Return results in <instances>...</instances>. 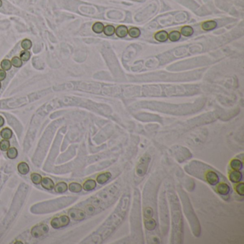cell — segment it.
Wrapping results in <instances>:
<instances>
[{
  "instance_id": "obj_1",
  "label": "cell",
  "mask_w": 244,
  "mask_h": 244,
  "mask_svg": "<svg viewBox=\"0 0 244 244\" xmlns=\"http://www.w3.org/2000/svg\"><path fill=\"white\" fill-rule=\"evenodd\" d=\"M130 198L128 194L122 195L117 208L102 226L101 232L99 234V243L107 239L123 221L129 209Z\"/></svg>"
},
{
  "instance_id": "obj_2",
  "label": "cell",
  "mask_w": 244,
  "mask_h": 244,
  "mask_svg": "<svg viewBox=\"0 0 244 244\" xmlns=\"http://www.w3.org/2000/svg\"><path fill=\"white\" fill-rule=\"evenodd\" d=\"M168 196L172 215L171 243H182L183 237V221L180 204L179 200L173 191H169Z\"/></svg>"
},
{
  "instance_id": "obj_3",
  "label": "cell",
  "mask_w": 244,
  "mask_h": 244,
  "mask_svg": "<svg viewBox=\"0 0 244 244\" xmlns=\"http://www.w3.org/2000/svg\"><path fill=\"white\" fill-rule=\"evenodd\" d=\"M180 197L182 198V202L183 205L184 211H185V216L188 219V221L191 224L192 231L193 232L195 236H199L201 233V227H200L199 221L198 220L197 217L195 213H193V210L191 207V204L190 203L188 197H186L185 193H180Z\"/></svg>"
},
{
  "instance_id": "obj_4",
  "label": "cell",
  "mask_w": 244,
  "mask_h": 244,
  "mask_svg": "<svg viewBox=\"0 0 244 244\" xmlns=\"http://www.w3.org/2000/svg\"><path fill=\"white\" fill-rule=\"evenodd\" d=\"M159 205H160V213L161 219V226H162V231L163 233L165 234L168 230V228L169 216H168V206H167L165 197H163V194H161Z\"/></svg>"
},
{
  "instance_id": "obj_5",
  "label": "cell",
  "mask_w": 244,
  "mask_h": 244,
  "mask_svg": "<svg viewBox=\"0 0 244 244\" xmlns=\"http://www.w3.org/2000/svg\"><path fill=\"white\" fill-rule=\"evenodd\" d=\"M151 160V157L148 154L144 155L140 159L137 166H136L135 172L136 174L139 177H143L146 174L150 162Z\"/></svg>"
},
{
  "instance_id": "obj_6",
  "label": "cell",
  "mask_w": 244,
  "mask_h": 244,
  "mask_svg": "<svg viewBox=\"0 0 244 244\" xmlns=\"http://www.w3.org/2000/svg\"><path fill=\"white\" fill-rule=\"evenodd\" d=\"M70 221V217L64 215V216L54 218L51 220V226L55 229H59V228L66 227L67 226H68Z\"/></svg>"
},
{
  "instance_id": "obj_7",
  "label": "cell",
  "mask_w": 244,
  "mask_h": 244,
  "mask_svg": "<svg viewBox=\"0 0 244 244\" xmlns=\"http://www.w3.org/2000/svg\"><path fill=\"white\" fill-rule=\"evenodd\" d=\"M49 231V226L47 224H40L34 226L31 230V234L34 238H40Z\"/></svg>"
},
{
  "instance_id": "obj_8",
  "label": "cell",
  "mask_w": 244,
  "mask_h": 244,
  "mask_svg": "<svg viewBox=\"0 0 244 244\" xmlns=\"http://www.w3.org/2000/svg\"><path fill=\"white\" fill-rule=\"evenodd\" d=\"M205 180L211 185H216L219 182L220 178L214 170H208L205 174Z\"/></svg>"
},
{
  "instance_id": "obj_9",
  "label": "cell",
  "mask_w": 244,
  "mask_h": 244,
  "mask_svg": "<svg viewBox=\"0 0 244 244\" xmlns=\"http://www.w3.org/2000/svg\"><path fill=\"white\" fill-rule=\"evenodd\" d=\"M68 215L70 218L73 219L74 220H78V221H80L85 218V213L83 211L78 208L70 209L68 211Z\"/></svg>"
},
{
  "instance_id": "obj_10",
  "label": "cell",
  "mask_w": 244,
  "mask_h": 244,
  "mask_svg": "<svg viewBox=\"0 0 244 244\" xmlns=\"http://www.w3.org/2000/svg\"><path fill=\"white\" fill-rule=\"evenodd\" d=\"M216 191L220 195H227L230 191V186L227 183L225 182H220L219 183L216 188Z\"/></svg>"
},
{
  "instance_id": "obj_11",
  "label": "cell",
  "mask_w": 244,
  "mask_h": 244,
  "mask_svg": "<svg viewBox=\"0 0 244 244\" xmlns=\"http://www.w3.org/2000/svg\"><path fill=\"white\" fill-rule=\"evenodd\" d=\"M228 178H229V180H230V182H235V183H237V182H239L241 181L242 178H243V176H242V173L240 172V170H233L229 173V176H228Z\"/></svg>"
},
{
  "instance_id": "obj_12",
  "label": "cell",
  "mask_w": 244,
  "mask_h": 244,
  "mask_svg": "<svg viewBox=\"0 0 244 244\" xmlns=\"http://www.w3.org/2000/svg\"><path fill=\"white\" fill-rule=\"evenodd\" d=\"M111 178H112V174H111V173L105 172L103 173L100 174L99 176L97 177L96 180H97V183L100 184V185H103V184L106 183Z\"/></svg>"
},
{
  "instance_id": "obj_13",
  "label": "cell",
  "mask_w": 244,
  "mask_h": 244,
  "mask_svg": "<svg viewBox=\"0 0 244 244\" xmlns=\"http://www.w3.org/2000/svg\"><path fill=\"white\" fill-rule=\"evenodd\" d=\"M40 184H41L42 188H45L46 190H48V191H51L55 187V184H54L53 180L49 178H42Z\"/></svg>"
},
{
  "instance_id": "obj_14",
  "label": "cell",
  "mask_w": 244,
  "mask_h": 244,
  "mask_svg": "<svg viewBox=\"0 0 244 244\" xmlns=\"http://www.w3.org/2000/svg\"><path fill=\"white\" fill-rule=\"evenodd\" d=\"M96 186H97V182H96L95 180H94L93 179H90L86 180V181L84 182L82 188H83L85 191H91L95 189Z\"/></svg>"
},
{
  "instance_id": "obj_15",
  "label": "cell",
  "mask_w": 244,
  "mask_h": 244,
  "mask_svg": "<svg viewBox=\"0 0 244 244\" xmlns=\"http://www.w3.org/2000/svg\"><path fill=\"white\" fill-rule=\"evenodd\" d=\"M144 225L146 229L149 231L154 230L157 226V222L154 218L148 219V220H144Z\"/></svg>"
},
{
  "instance_id": "obj_16",
  "label": "cell",
  "mask_w": 244,
  "mask_h": 244,
  "mask_svg": "<svg viewBox=\"0 0 244 244\" xmlns=\"http://www.w3.org/2000/svg\"><path fill=\"white\" fill-rule=\"evenodd\" d=\"M17 170L22 175H27L30 172V167L25 162H21L17 166Z\"/></svg>"
},
{
  "instance_id": "obj_17",
  "label": "cell",
  "mask_w": 244,
  "mask_h": 244,
  "mask_svg": "<svg viewBox=\"0 0 244 244\" xmlns=\"http://www.w3.org/2000/svg\"><path fill=\"white\" fill-rule=\"evenodd\" d=\"M155 39L157 41L160 42H166L167 40L168 39V34L167 33L166 31H163H163H160L155 34Z\"/></svg>"
},
{
  "instance_id": "obj_18",
  "label": "cell",
  "mask_w": 244,
  "mask_h": 244,
  "mask_svg": "<svg viewBox=\"0 0 244 244\" xmlns=\"http://www.w3.org/2000/svg\"><path fill=\"white\" fill-rule=\"evenodd\" d=\"M55 191L57 193H64L68 190V185L65 182H59L55 186Z\"/></svg>"
},
{
  "instance_id": "obj_19",
  "label": "cell",
  "mask_w": 244,
  "mask_h": 244,
  "mask_svg": "<svg viewBox=\"0 0 244 244\" xmlns=\"http://www.w3.org/2000/svg\"><path fill=\"white\" fill-rule=\"evenodd\" d=\"M115 33H116L117 36H119V37H125V36L128 35V30L127 28V27L124 25H120L116 29Z\"/></svg>"
},
{
  "instance_id": "obj_20",
  "label": "cell",
  "mask_w": 244,
  "mask_h": 244,
  "mask_svg": "<svg viewBox=\"0 0 244 244\" xmlns=\"http://www.w3.org/2000/svg\"><path fill=\"white\" fill-rule=\"evenodd\" d=\"M230 166L234 170H241L243 168V163L239 159H233L230 161Z\"/></svg>"
},
{
  "instance_id": "obj_21",
  "label": "cell",
  "mask_w": 244,
  "mask_h": 244,
  "mask_svg": "<svg viewBox=\"0 0 244 244\" xmlns=\"http://www.w3.org/2000/svg\"><path fill=\"white\" fill-rule=\"evenodd\" d=\"M217 23L215 21H207L202 24V28L205 31L214 30L216 27Z\"/></svg>"
},
{
  "instance_id": "obj_22",
  "label": "cell",
  "mask_w": 244,
  "mask_h": 244,
  "mask_svg": "<svg viewBox=\"0 0 244 244\" xmlns=\"http://www.w3.org/2000/svg\"><path fill=\"white\" fill-rule=\"evenodd\" d=\"M69 190L72 193H80L82 191V186L78 182H71L69 185Z\"/></svg>"
},
{
  "instance_id": "obj_23",
  "label": "cell",
  "mask_w": 244,
  "mask_h": 244,
  "mask_svg": "<svg viewBox=\"0 0 244 244\" xmlns=\"http://www.w3.org/2000/svg\"><path fill=\"white\" fill-rule=\"evenodd\" d=\"M1 137L5 140H9L12 137V131L8 128H5L1 130L0 132Z\"/></svg>"
},
{
  "instance_id": "obj_24",
  "label": "cell",
  "mask_w": 244,
  "mask_h": 244,
  "mask_svg": "<svg viewBox=\"0 0 244 244\" xmlns=\"http://www.w3.org/2000/svg\"><path fill=\"white\" fill-rule=\"evenodd\" d=\"M193 29L190 26H185L181 29V32H180V34H182L184 36H190L193 35Z\"/></svg>"
},
{
  "instance_id": "obj_25",
  "label": "cell",
  "mask_w": 244,
  "mask_h": 244,
  "mask_svg": "<svg viewBox=\"0 0 244 244\" xmlns=\"http://www.w3.org/2000/svg\"><path fill=\"white\" fill-rule=\"evenodd\" d=\"M180 32L178 31H173L168 34V39L171 42H177L180 39Z\"/></svg>"
},
{
  "instance_id": "obj_26",
  "label": "cell",
  "mask_w": 244,
  "mask_h": 244,
  "mask_svg": "<svg viewBox=\"0 0 244 244\" xmlns=\"http://www.w3.org/2000/svg\"><path fill=\"white\" fill-rule=\"evenodd\" d=\"M104 25H103V23L101 22H96L93 24V30L94 32L97 34H100L103 32V30H104Z\"/></svg>"
},
{
  "instance_id": "obj_27",
  "label": "cell",
  "mask_w": 244,
  "mask_h": 244,
  "mask_svg": "<svg viewBox=\"0 0 244 244\" xmlns=\"http://www.w3.org/2000/svg\"><path fill=\"white\" fill-rule=\"evenodd\" d=\"M7 151V155L9 159H15L18 155V151L15 147L9 148Z\"/></svg>"
},
{
  "instance_id": "obj_28",
  "label": "cell",
  "mask_w": 244,
  "mask_h": 244,
  "mask_svg": "<svg viewBox=\"0 0 244 244\" xmlns=\"http://www.w3.org/2000/svg\"><path fill=\"white\" fill-rule=\"evenodd\" d=\"M30 178H31L32 182L34 184H36V185H39V184L41 183V181L42 180V177L41 176V175H40L39 173H32Z\"/></svg>"
},
{
  "instance_id": "obj_29",
  "label": "cell",
  "mask_w": 244,
  "mask_h": 244,
  "mask_svg": "<svg viewBox=\"0 0 244 244\" xmlns=\"http://www.w3.org/2000/svg\"><path fill=\"white\" fill-rule=\"evenodd\" d=\"M11 66H12V65H11V61L9 60V59H3V60L1 62V68L5 71L10 70L11 68Z\"/></svg>"
},
{
  "instance_id": "obj_30",
  "label": "cell",
  "mask_w": 244,
  "mask_h": 244,
  "mask_svg": "<svg viewBox=\"0 0 244 244\" xmlns=\"http://www.w3.org/2000/svg\"><path fill=\"white\" fill-rule=\"evenodd\" d=\"M103 32H104L105 35L112 36L115 32V29L112 25H107L104 27Z\"/></svg>"
},
{
  "instance_id": "obj_31",
  "label": "cell",
  "mask_w": 244,
  "mask_h": 244,
  "mask_svg": "<svg viewBox=\"0 0 244 244\" xmlns=\"http://www.w3.org/2000/svg\"><path fill=\"white\" fill-rule=\"evenodd\" d=\"M128 34L132 38H137L140 35V30L138 28L132 27L128 30Z\"/></svg>"
},
{
  "instance_id": "obj_32",
  "label": "cell",
  "mask_w": 244,
  "mask_h": 244,
  "mask_svg": "<svg viewBox=\"0 0 244 244\" xmlns=\"http://www.w3.org/2000/svg\"><path fill=\"white\" fill-rule=\"evenodd\" d=\"M32 43L31 40L28 39L24 40L22 42V43H21V47H22V48L24 49V50H28V49H30V48L32 47Z\"/></svg>"
},
{
  "instance_id": "obj_33",
  "label": "cell",
  "mask_w": 244,
  "mask_h": 244,
  "mask_svg": "<svg viewBox=\"0 0 244 244\" xmlns=\"http://www.w3.org/2000/svg\"><path fill=\"white\" fill-rule=\"evenodd\" d=\"M11 65L15 68H20L22 66V60L21 59L20 57H14L11 60Z\"/></svg>"
},
{
  "instance_id": "obj_34",
  "label": "cell",
  "mask_w": 244,
  "mask_h": 244,
  "mask_svg": "<svg viewBox=\"0 0 244 244\" xmlns=\"http://www.w3.org/2000/svg\"><path fill=\"white\" fill-rule=\"evenodd\" d=\"M9 147H10V143H9L8 140L4 139L0 142V149H1V151H7L9 148Z\"/></svg>"
},
{
  "instance_id": "obj_35",
  "label": "cell",
  "mask_w": 244,
  "mask_h": 244,
  "mask_svg": "<svg viewBox=\"0 0 244 244\" xmlns=\"http://www.w3.org/2000/svg\"><path fill=\"white\" fill-rule=\"evenodd\" d=\"M30 56H31V54L28 50H23L20 53V58L24 62L28 61L30 58Z\"/></svg>"
},
{
  "instance_id": "obj_36",
  "label": "cell",
  "mask_w": 244,
  "mask_h": 244,
  "mask_svg": "<svg viewBox=\"0 0 244 244\" xmlns=\"http://www.w3.org/2000/svg\"><path fill=\"white\" fill-rule=\"evenodd\" d=\"M236 191L239 195L243 196L244 194V183L243 182H240L236 186Z\"/></svg>"
},
{
  "instance_id": "obj_37",
  "label": "cell",
  "mask_w": 244,
  "mask_h": 244,
  "mask_svg": "<svg viewBox=\"0 0 244 244\" xmlns=\"http://www.w3.org/2000/svg\"><path fill=\"white\" fill-rule=\"evenodd\" d=\"M6 76H7L6 71H5L4 70H0V82L5 80L6 78Z\"/></svg>"
},
{
  "instance_id": "obj_38",
  "label": "cell",
  "mask_w": 244,
  "mask_h": 244,
  "mask_svg": "<svg viewBox=\"0 0 244 244\" xmlns=\"http://www.w3.org/2000/svg\"><path fill=\"white\" fill-rule=\"evenodd\" d=\"M4 124H5V120H4L3 117L0 115V128L2 127L4 125Z\"/></svg>"
},
{
  "instance_id": "obj_39",
  "label": "cell",
  "mask_w": 244,
  "mask_h": 244,
  "mask_svg": "<svg viewBox=\"0 0 244 244\" xmlns=\"http://www.w3.org/2000/svg\"><path fill=\"white\" fill-rule=\"evenodd\" d=\"M2 6V0H0V7H1Z\"/></svg>"
},
{
  "instance_id": "obj_40",
  "label": "cell",
  "mask_w": 244,
  "mask_h": 244,
  "mask_svg": "<svg viewBox=\"0 0 244 244\" xmlns=\"http://www.w3.org/2000/svg\"><path fill=\"white\" fill-rule=\"evenodd\" d=\"M1 87H2V84H1V82H0V89H1Z\"/></svg>"
}]
</instances>
